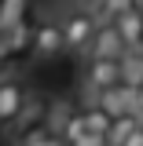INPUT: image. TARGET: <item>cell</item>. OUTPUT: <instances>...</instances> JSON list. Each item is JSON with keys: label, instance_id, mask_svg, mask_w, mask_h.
Returning a JSON list of instances; mask_svg holds the SVG:
<instances>
[{"label": "cell", "instance_id": "obj_2", "mask_svg": "<svg viewBox=\"0 0 143 146\" xmlns=\"http://www.w3.org/2000/svg\"><path fill=\"white\" fill-rule=\"evenodd\" d=\"M30 106V91L18 77H0V128H11L22 121Z\"/></svg>", "mask_w": 143, "mask_h": 146}, {"label": "cell", "instance_id": "obj_1", "mask_svg": "<svg viewBox=\"0 0 143 146\" xmlns=\"http://www.w3.org/2000/svg\"><path fill=\"white\" fill-rule=\"evenodd\" d=\"M125 84V73H121V58H88L85 66V88L88 95H107L110 88Z\"/></svg>", "mask_w": 143, "mask_h": 146}, {"label": "cell", "instance_id": "obj_16", "mask_svg": "<svg viewBox=\"0 0 143 146\" xmlns=\"http://www.w3.org/2000/svg\"><path fill=\"white\" fill-rule=\"evenodd\" d=\"M140 7H143V0H140Z\"/></svg>", "mask_w": 143, "mask_h": 146}, {"label": "cell", "instance_id": "obj_9", "mask_svg": "<svg viewBox=\"0 0 143 146\" xmlns=\"http://www.w3.org/2000/svg\"><path fill=\"white\" fill-rule=\"evenodd\" d=\"M132 7H140V0H95V15L103 22H114L117 15H125Z\"/></svg>", "mask_w": 143, "mask_h": 146}, {"label": "cell", "instance_id": "obj_11", "mask_svg": "<svg viewBox=\"0 0 143 146\" xmlns=\"http://www.w3.org/2000/svg\"><path fill=\"white\" fill-rule=\"evenodd\" d=\"M59 135H52L48 128H30V131H22V139L15 146H55Z\"/></svg>", "mask_w": 143, "mask_h": 146}, {"label": "cell", "instance_id": "obj_7", "mask_svg": "<svg viewBox=\"0 0 143 146\" xmlns=\"http://www.w3.org/2000/svg\"><path fill=\"white\" fill-rule=\"evenodd\" d=\"M140 124H143V121H140V110L117 113V117H114V124H110V131H107V146H125V139H128Z\"/></svg>", "mask_w": 143, "mask_h": 146}, {"label": "cell", "instance_id": "obj_5", "mask_svg": "<svg viewBox=\"0 0 143 146\" xmlns=\"http://www.w3.org/2000/svg\"><path fill=\"white\" fill-rule=\"evenodd\" d=\"M125 51H128V44H125V36L117 33V26H114V22H99L95 40L88 44L85 58H121Z\"/></svg>", "mask_w": 143, "mask_h": 146}, {"label": "cell", "instance_id": "obj_10", "mask_svg": "<svg viewBox=\"0 0 143 146\" xmlns=\"http://www.w3.org/2000/svg\"><path fill=\"white\" fill-rule=\"evenodd\" d=\"M88 135V124H85V113H73V117H66V124H62V143L66 146H77L81 139Z\"/></svg>", "mask_w": 143, "mask_h": 146}, {"label": "cell", "instance_id": "obj_13", "mask_svg": "<svg viewBox=\"0 0 143 146\" xmlns=\"http://www.w3.org/2000/svg\"><path fill=\"white\" fill-rule=\"evenodd\" d=\"M125 146H143V124H140V128H136V131L125 139Z\"/></svg>", "mask_w": 143, "mask_h": 146}, {"label": "cell", "instance_id": "obj_17", "mask_svg": "<svg viewBox=\"0 0 143 146\" xmlns=\"http://www.w3.org/2000/svg\"><path fill=\"white\" fill-rule=\"evenodd\" d=\"M140 121H143V113H140Z\"/></svg>", "mask_w": 143, "mask_h": 146}, {"label": "cell", "instance_id": "obj_4", "mask_svg": "<svg viewBox=\"0 0 143 146\" xmlns=\"http://www.w3.org/2000/svg\"><path fill=\"white\" fill-rule=\"evenodd\" d=\"M66 51V36H62V22H55V18H40L33 29V55L40 62H48V58H59V55Z\"/></svg>", "mask_w": 143, "mask_h": 146}, {"label": "cell", "instance_id": "obj_12", "mask_svg": "<svg viewBox=\"0 0 143 146\" xmlns=\"http://www.w3.org/2000/svg\"><path fill=\"white\" fill-rule=\"evenodd\" d=\"M18 11H22V0H4V7H0V33L18 22Z\"/></svg>", "mask_w": 143, "mask_h": 146}, {"label": "cell", "instance_id": "obj_15", "mask_svg": "<svg viewBox=\"0 0 143 146\" xmlns=\"http://www.w3.org/2000/svg\"><path fill=\"white\" fill-rule=\"evenodd\" d=\"M55 146H66V143H62V139H55Z\"/></svg>", "mask_w": 143, "mask_h": 146}, {"label": "cell", "instance_id": "obj_8", "mask_svg": "<svg viewBox=\"0 0 143 146\" xmlns=\"http://www.w3.org/2000/svg\"><path fill=\"white\" fill-rule=\"evenodd\" d=\"M121 73H125V84L132 91L143 88V48H128L121 55Z\"/></svg>", "mask_w": 143, "mask_h": 146}, {"label": "cell", "instance_id": "obj_14", "mask_svg": "<svg viewBox=\"0 0 143 146\" xmlns=\"http://www.w3.org/2000/svg\"><path fill=\"white\" fill-rule=\"evenodd\" d=\"M136 110H140V113H143V88L136 91Z\"/></svg>", "mask_w": 143, "mask_h": 146}, {"label": "cell", "instance_id": "obj_6", "mask_svg": "<svg viewBox=\"0 0 143 146\" xmlns=\"http://www.w3.org/2000/svg\"><path fill=\"white\" fill-rule=\"evenodd\" d=\"M114 26H117V33L125 36L128 48H143V7H132L125 15H117Z\"/></svg>", "mask_w": 143, "mask_h": 146}, {"label": "cell", "instance_id": "obj_3", "mask_svg": "<svg viewBox=\"0 0 143 146\" xmlns=\"http://www.w3.org/2000/svg\"><path fill=\"white\" fill-rule=\"evenodd\" d=\"M99 18L95 11H70L62 18V36H66V51H88V44L95 40Z\"/></svg>", "mask_w": 143, "mask_h": 146}]
</instances>
